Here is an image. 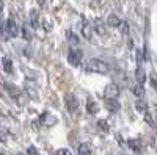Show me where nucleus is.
<instances>
[{
  "label": "nucleus",
  "instance_id": "obj_1",
  "mask_svg": "<svg viewBox=\"0 0 157 155\" xmlns=\"http://www.w3.org/2000/svg\"><path fill=\"white\" fill-rule=\"evenodd\" d=\"M85 69L88 72H94V74H109L110 66H109L105 61H102L99 58H93V60H90L85 64Z\"/></svg>",
  "mask_w": 157,
  "mask_h": 155
},
{
  "label": "nucleus",
  "instance_id": "obj_2",
  "mask_svg": "<svg viewBox=\"0 0 157 155\" xmlns=\"http://www.w3.org/2000/svg\"><path fill=\"white\" fill-rule=\"evenodd\" d=\"M2 33H3V36L6 38V39H10V38H16L17 33H19V28H17L16 22L13 20V19L5 20L3 22V27H2Z\"/></svg>",
  "mask_w": 157,
  "mask_h": 155
},
{
  "label": "nucleus",
  "instance_id": "obj_3",
  "mask_svg": "<svg viewBox=\"0 0 157 155\" xmlns=\"http://www.w3.org/2000/svg\"><path fill=\"white\" fill-rule=\"evenodd\" d=\"M104 96H105V99H118V96H120V85L118 83H109L105 86V91H104Z\"/></svg>",
  "mask_w": 157,
  "mask_h": 155
},
{
  "label": "nucleus",
  "instance_id": "obj_4",
  "mask_svg": "<svg viewBox=\"0 0 157 155\" xmlns=\"http://www.w3.org/2000/svg\"><path fill=\"white\" fill-rule=\"evenodd\" d=\"M82 52L80 50H77V49H71L69 50V55H68V60H69V63L72 64V66H78L80 64V61H82Z\"/></svg>",
  "mask_w": 157,
  "mask_h": 155
},
{
  "label": "nucleus",
  "instance_id": "obj_5",
  "mask_svg": "<svg viewBox=\"0 0 157 155\" xmlns=\"http://www.w3.org/2000/svg\"><path fill=\"white\" fill-rule=\"evenodd\" d=\"M64 102H66L68 111H75V110L78 108V100H77L75 94H66V97H64Z\"/></svg>",
  "mask_w": 157,
  "mask_h": 155
},
{
  "label": "nucleus",
  "instance_id": "obj_6",
  "mask_svg": "<svg viewBox=\"0 0 157 155\" xmlns=\"http://www.w3.org/2000/svg\"><path fill=\"white\" fill-rule=\"evenodd\" d=\"M135 79H137V83H140V85H143L146 82V74L141 69V66H138L137 71H135Z\"/></svg>",
  "mask_w": 157,
  "mask_h": 155
},
{
  "label": "nucleus",
  "instance_id": "obj_7",
  "mask_svg": "<svg viewBox=\"0 0 157 155\" xmlns=\"http://www.w3.org/2000/svg\"><path fill=\"white\" fill-rule=\"evenodd\" d=\"M94 31H96L98 35H101V36L105 35V25H104L99 19H96V20H94Z\"/></svg>",
  "mask_w": 157,
  "mask_h": 155
},
{
  "label": "nucleus",
  "instance_id": "obj_8",
  "mask_svg": "<svg viewBox=\"0 0 157 155\" xmlns=\"http://www.w3.org/2000/svg\"><path fill=\"white\" fill-rule=\"evenodd\" d=\"M78 155H91V146L86 143H82L78 146Z\"/></svg>",
  "mask_w": 157,
  "mask_h": 155
},
{
  "label": "nucleus",
  "instance_id": "obj_9",
  "mask_svg": "<svg viewBox=\"0 0 157 155\" xmlns=\"http://www.w3.org/2000/svg\"><path fill=\"white\" fill-rule=\"evenodd\" d=\"M107 108L115 113V111H118V108H120V103H118V100H115V99H107Z\"/></svg>",
  "mask_w": 157,
  "mask_h": 155
},
{
  "label": "nucleus",
  "instance_id": "obj_10",
  "mask_svg": "<svg viewBox=\"0 0 157 155\" xmlns=\"http://www.w3.org/2000/svg\"><path fill=\"white\" fill-rule=\"evenodd\" d=\"M107 24L110 25V27H118V25L121 24V19L118 16H115V14H110L109 19H107Z\"/></svg>",
  "mask_w": 157,
  "mask_h": 155
},
{
  "label": "nucleus",
  "instance_id": "obj_11",
  "mask_svg": "<svg viewBox=\"0 0 157 155\" xmlns=\"http://www.w3.org/2000/svg\"><path fill=\"white\" fill-rule=\"evenodd\" d=\"M132 93H134V96L141 97L143 94H145V89H143V85H140V83L134 85V86H132Z\"/></svg>",
  "mask_w": 157,
  "mask_h": 155
},
{
  "label": "nucleus",
  "instance_id": "obj_12",
  "mask_svg": "<svg viewBox=\"0 0 157 155\" xmlns=\"http://www.w3.org/2000/svg\"><path fill=\"white\" fill-rule=\"evenodd\" d=\"M82 33H83V36L86 38V39H90L91 38V27L86 24V22H83V27H82Z\"/></svg>",
  "mask_w": 157,
  "mask_h": 155
},
{
  "label": "nucleus",
  "instance_id": "obj_13",
  "mask_svg": "<svg viewBox=\"0 0 157 155\" xmlns=\"http://www.w3.org/2000/svg\"><path fill=\"white\" fill-rule=\"evenodd\" d=\"M3 68H5L6 72H13V63H11V60L8 57L3 58Z\"/></svg>",
  "mask_w": 157,
  "mask_h": 155
},
{
  "label": "nucleus",
  "instance_id": "obj_14",
  "mask_svg": "<svg viewBox=\"0 0 157 155\" xmlns=\"http://www.w3.org/2000/svg\"><path fill=\"white\" fill-rule=\"evenodd\" d=\"M129 144H130V147L135 149L137 152H138V150H141V147H140V146H141V143H140V141H137V139H135V141H134V139H130V141H129Z\"/></svg>",
  "mask_w": 157,
  "mask_h": 155
},
{
  "label": "nucleus",
  "instance_id": "obj_15",
  "mask_svg": "<svg viewBox=\"0 0 157 155\" xmlns=\"http://www.w3.org/2000/svg\"><path fill=\"white\" fill-rule=\"evenodd\" d=\"M30 22H32L33 27H36V25H38V13L36 11H32L30 13Z\"/></svg>",
  "mask_w": 157,
  "mask_h": 155
},
{
  "label": "nucleus",
  "instance_id": "obj_16",
  "mask_svg": "<svg viewBox=\"0 0 157 155\" xmlns=\"http://www.w3.org/2000/svg\"><path fill=\"white\" fill-rule=\"evenodd\" d=\"M88 111L90 113H98V105L93 100H88Z\"/></svg>",
  "mask_w": 157,
  "mask_h": 155
},
{
  "label": "nucleus",
  "instance_id": "obj_17",
  "mask_svg": "<svg viewBox=\"0 0 157 155\" xmlns=\"http://www.w3.org/2000/svg\"><path fill=\"white\" fill-rule=\"evenodd\" d=\"M137 110H138V111H145V110H146V103L141 102V100H138V102H137Z\"/></svg>",
  "mask_w": 157,
  "mask_h": 155
},
{
  "label": "nucleus",
  "instance_id": "obj_18",
  "mask_svg": "<svg viewBox=\"0 0 157 155\" xmlns=\"http://www.w3.org/2000/svg\"><path fill=\"white\" fill-rule=\"evenodd\" d=\"M68 39H69V41H72V42H74L75 46L78 44V39H77V38H75V36L72 35V31H68Z\"/></svg>",
  "mask_w": 157,
  "mask_h": 155
},
{
  "label": "nucleus",
  "instance_id": "obj_19",
  "mask_svg": "<svg viewBox=\"0 0 157 155\" xmlns=\"http://www.w3.org/2000/svg\"><path fill=\"white\" fill-rule=\"evenodd\" d=\"M57 155H71V152H69L68 149H60V150L57 152Z\"/></svg>",
  "mask_w": 157,
  "mask_h": 155
},
{
  "label": "nucleus",
  "instance_id": "obj_20",
  "mask_svg": "<svg viewBox=\"0 0 157 155\" xmlns=\"http://www.w3.org/2000/svg\"><path fill=\"white\" fill-rule=\"evenodd\" d=\"M3 17V2L0 0V19Z\"/></svg>",
  "mask_w": 157,
  "mask_h": 155
},
{
  "label": "nucleus",
  "instance_id": "obj_21",
  "mask_svg": "<svg viewBox=\"0 0 157 155\" xmlns=\"http://www.w3.org/2000/svg\"><path fill=\"white\" fill-rule=\"evenodd\" d=\"M38 2H39V5H43V3H44V0H38Z\"/></svg>",
  "mask_w": 157,
  "mask_h": 155
}]
</instances>
